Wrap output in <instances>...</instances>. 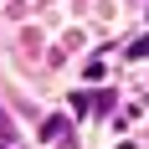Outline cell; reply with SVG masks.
<instances>
[{
  "mask_svg": "<svg viewBox=\"0 0 149 149\" xmlns=\"http://www.w3.org/2000/svg\"><path fill=\"white\" fill-rule=\"evenodd\" d=\"M46 139H57L62 149H72V129H67V118H46Z\"/></svg>",
  "mask_w": 149,
  "mask_h": 149,
  "instance_id": "1",
  "label": "cell"
},
{
  "mask_svg": "<svg viewBox=\"0 0 149 149\" xmlns=\"http://www.w3.org/2000/svg\"><path fill=\"white\" fill-rule=\"evenodd\" d=\"M134 57H149V36H139V41H134Z\"/></svg>",
  "mask_w": 149,
  "mask_h": 149,
  "instance_id": "2",
  "label": "cell"
}]
</instances>
